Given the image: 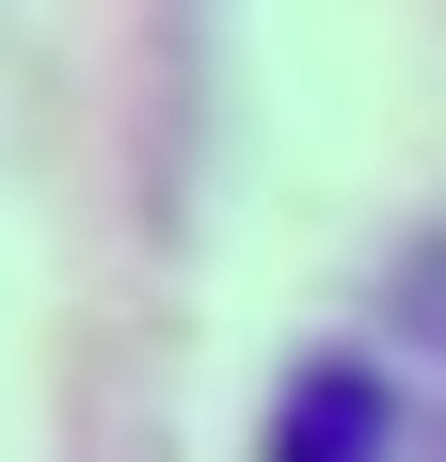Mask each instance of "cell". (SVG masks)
Masks as SVG:
<instances>
[{
	"label": "cell",
	"mask_w": 446,
	"mask_h": 462,
	"mask_svg": "<svg viewBox=\"0 0 446 462\" xmlns=\"http://www.w3.org/2000/svg\"><path fill=\"white\" fill-rule=\"evenodd\" d=\"M271 462H399V383L367 367V351L303 367L287 399H271Z\"/></svg>",
	"instance_id": "1"
}]
</instances>
